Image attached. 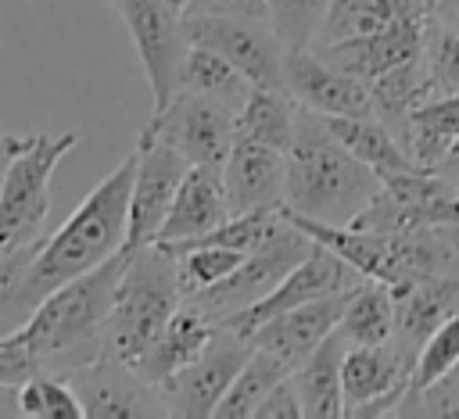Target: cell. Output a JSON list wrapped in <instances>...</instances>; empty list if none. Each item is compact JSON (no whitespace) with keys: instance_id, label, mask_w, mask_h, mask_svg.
<instances>
[{"instance_id":"1","label":"cell","mask_w":459,"mask_h":419,"mask_svg":"<svg viewBox=\"0 0 459 419\" xmlns=\"http://www.w3.org/2000/svg\"><path fill=\"white\" fill-rule=\"evenodd\" d=\"M136 175V150L126 154L61 222L57 233L43 236L39 254L29 269V294L39 304L61 283L104 265L122 254L129 233V193Z\"/></svg>"},{"instance_id":"2","label":"cell","mask_w":459,"mask_h":419,"mask_svg":"<svg viewBox=\"0 0 459 419\" xmlns=\"http://www.w3.org/2000/svg\"><path fill=\"white\" fill-rule=\"evenodd\" d=\"M301 107V104H298ZM380 172L359 161L323 122V115L305 111L298 115V133L287 150V204L290 211L330 222L351 226L362 208L380 190Z\"/></svg>"},{"instance_id":"3","label":"cell","mask_w":459,"mask_h":419,"mask_svg":"<svg viewBox=\"0 0 459 419\" xmlns=\"http://www.w3.org/2000/svg\"><path fill=\"white\" fill-rule=\"evenodd\" d=\"M122 269L126 254H115L104 265L61 283L36 304L18 337L36 351L43 369L75 372L104 358V337Z\"/></svg>"},{"instance_id":"4","label":"cell","mask_w":459,"mask_h":419,"mask_svg":"<svg viewBox=\"0 0 459 419\" xmlns=\"http://www.w3.org/2000/svg\"><path fill=\"white\" fill-rule=\"evenodd\" d=\"M179 304H183L179 269L161 244L126 254V269L108 319L104 358L136 369Z\"/></svg>"},{"instance_id":"5","label":"cell","mask_w":459,"mask_h":419,"mask_svg":"<svg viewBox=\"0 0 459 419\" xmlns=\"http://www.w3.org/2000/svg\"><path fill=\"white\" fill-rule=\"evenodd\" d=\"M75 143L79 133H32L29 147L11 161L0 183V254L43 240L39 233L50 215V179Z\"/></svg>"},{"instance_id":"6","label":"cell","mask_w":459,"mask_h":419,"mask_svg":"<svg viewBox=\"0 0 459 419\" xmlns=\"http://www.w3.org/2000/svg\"><path fill=\"white\" fill-rule=\"evenodd\" d=\"M140 136L165 140L190 165H226L237 143V111L204 93L179 90L161 111H151Z\"/></svg>"},{"instance_id":"7","label":"cell","mask_w":459,"mask_h":419,"mask_svg":"<svg viewBox=\"0 0 459 419\" xmlns=\"http://www.w3.org/2000/svg\"><path fill=\"white\" fill-rule=\"evenodd\" d=\"M183 32L190 47L215 50L255 86H283L287 47L273 21L237 14H183Z\"/></svg>"},{"instance_id":"8","label":"cell","mask_w":459,"mask_h":419,"mask_svg":"<svg viewBox=\"0 0 459 419\" xmlns=\"http://www.w3.org/2000/svg\"><path fill=\"white\" fill-rule=\"evenodd\" d=\"M122 14L143 75L151 82V111H161L179 93V68L186 57V32L183 14L165 0H111Z\"/></svg>"},{"instance_id":"9","label":"cell","mask_w":459,"mask_h":419,"mask_svg":"<svg viewBox=\"0 0 459 419\" xmlns=\"http://www.w3.org/2000/svg\"><path fill=\"white\" fill-rule=\"evenodd\" d=\"M312 244H316V240L287 218V226H283L269 244H262L258 251L244 254V261H240L222 283H215V286L194 294L190 301H197L212 319L222 322L226 315H233V312H240V308L262 301V297L312 251Z\"/></svg>"},{"instance_id":"10","label":"cell","mask_w":459,"mask_h":419,"mask_svg":"<svg viewBox=\"0 0 459 419\" xmlns=\"http://www.w3.org/2000/svg\"><path fill=\"white\" fill-rule=\"evenodd\" d=\"M251 347L255 344L247 337H240L237 329H230V326L219 322V333L204 347V355L194 358L186 369H179L176 376H169L165 383L154 387L158 398H161V405H165V412L169 415H186V419L215 415L222 394L237 380V372L247 362Z\"/></svg>"},{"instance_id":"11","label":"cell","mask_w":459,"mask_h":419,"mask_svg":"<svg viewBox=\"0 0 459 419\" xmlns=\"http://www.w3.org/2000/svg\"><path fill=\"white\" fill-rule=\"evenodd\" d=\"M190 161L169 147L165 140L140 136L136 140V175H133V193H129V233L122 254H133L140 247L158 244L161 226L172 211L176 190L186 175Z\"/></svg>"},{"instance_id":"12","label":"cell","mask_w":459,"mask_h":419,"mask_svg":"<svg viewBox=\"0 0 459 419\" xmlns=\"http://www.w3.org/2000/svg\"><path fill=\"white\" fill-rule=\"evenodd\" d=\"M355 283H362V276H359L341 254H333V251L323 247V244H312V251H308L262 301H255V304H247V308L226 315L222 326L237 329L240 337H251V333H255L262 322H269L273 315L290 312V308H298V304H305V301H316V297H326V294L351 290Z\"/></svg>"},{"instance_id":"13","label":"cell","mask_w":459,"mask_h":419,"mask_svg":"<svg viewBox=\"0 0 459 419\" xmlns=\"http://www.w3.org/2000/svg\"><path fill=\"white\" fill-rule=\"evenodd\" d=\"M412 358L394 344H348L341 365L344 415H394L409 390Z\"/></svg>"},{"instance_id":"14","label":"cell","mask_w":459,"mask_h":419,"mask_svg":"<svg viewBox=\"0 0 459 419\" xmlns=\"http://www.w3.org/2000/svg\"><path fill=\"white\" fill-rule=\"evenodd\" d=\"M283 90L305 111H316L323 118H333V115H373L369 86L359 75L341 72L337 64H330L312 47L287 50V57H283Z\"/></svg>"},{"instance_id":"15","label":"cell","mask_w":459,"mask_h":419,"mask_svg":"<svg viewBox=\"0 0 459 419\" xmlns=\"http://www.w3.org/2000/svg\"><path fill=\"white\" fill-rule=\"evenodd\" d=\"M430 21L434 18H402L380 32H369V36H351V39H337V43H312V50H319L341 72H351L362 82H369V79L420 57L427 47Z\"/></svg>"},{"instance_id":"16","label":"cell","mask_w":459,"mask_h":419,"mask_svg":"<svg viewBox=\"0 0 459 419\" xmlns=\"http://www.w3.org/2000/svg\"><path fill=\"white\" fill-rule=\"evenodd\" d=\"M222 175L230 215L280 211L287 204V150L255 140H237L222 165Z\"/></svg>"},{"instance_id":"17","label":"cell","mask_w":459,"mask_h":419,"mask_svg":"<svg viewBox=\"0 0 459 419\" xmlns=\"http://www.w3.org/2000/svg\"><path fill=\"white\" fill-rule=\"evenodd\" d=\"M348 294L351 290H341V294H326V297H316V301H305L290 312H280L273 315L269 322H262L247 340L269 355H276L290 372L337 329L341 322V312L348 304Z\"/></svg>"},{"instance_id":"18","label":"cell","mask_w":459,"mask_h":419,"mask_svg":"<svg viewBox=\"0 0 459 419\" xmlns=\"http://www.w3.org/2000/svg\"><path fill=\"white\" fill-rule=\"evenodd\" d=\"M86 415L97 419H133V415H165V405L158 398V390L129 365L115 362V358H100L86 369L68 372Z\"/></svg>"},{"instance_id":"19","label":"cell","mask_w":459,"mask_h":419,"mask_svg":"<svg viewBox=\"0 0 459 419\" xmlns=\"http://www.w3.org/2000/svg\"><path fill=\"white\" fill-rule=\"evenodd\" d=\"M226 218H230V197H226L222 165H190L179 190H176V201H172V211L161 226L158 244L172 247V244L208 236Z\"/></svg>"},{"instance_id":"20","label":"cell","mask_w":459,"mask_h":419,"mask_svg":"<svg viewBox=\"0 0 459 419\" xmlns=\"http://www.w3.org/2000/svg\"><path fill=\"white\" fill-rule=\"evenodd\" d=\"M394 344L412 358L423 347V340L459 312V272L455 276H434L420 283L394 286Z\"/></svg>"},{"instance_id":"21","label":"cell","mask_w":459,"mask_h":419,"mask_svg":"<svg viewBox=\"0 0 459 419\" xmlns=\"http://www.w3.org/2000/svg\"><path fill=\"white\" fill-rule=\"evenodd\" d=\"M215 333H219V319H212L197 301L183 297V304L165 322V329L158 333V340L151 344V351L143 355V362L136 365V372L151 387H158L169 376H176L179 369H186L194 358H201L204 347L215 340Z\"/></svg>"},{"instance_id":"22","label":"cell","mask_w":459,"mask_h":419,"mask_svg":"<svg viewBox=\"0 0 459 419\" xmlns=\"http://www.w3.org/2000/svg\"><path fill=\"white\" fill-rule=\"evenodd\" d=\"M348 340L333 329L290 376L301 398V408L308 419H337L344 415V387H341V365H344Z\"/></svg>"},{"instance_id":"23","label":"cell","mask_w":459,"mask_h":419,"mask_svg":"<svg viewBox=\"0 0 459 419\" xmlns=\"http://www.w3.org/2000/svg\"><path fill=\"white\" fill-rule=\"evenodd\" d=\"M434 4L437 0H330L316 43L369 36L402 18H434Z\"/></svg>"},{"instance_id":"24","label":"cell","mask_w":459,"mask_h":419,"mask_svg":"<svg viewBox=\"0 0 459 419\" xmlns=\"http://www.w3.org/2000/svg\"><path fill=\"white\" fill-rule=\"evenodd\" d=\"M455 140H459V93H441L423 100L409 115L402 133V147L409 150L416 168H427V172L441 165V158Z\"/></svg>"},{"instance_id":"25","label":"cell","mask_w":459,"mask_h":419,"mask_svg":"<svg viewBox=\"0 0 459 419\" xmlns=\"http://www.w3.org/2000/svg\"><path fill=\"white\" fill-rule=\"evenodd\" d=\"M298 100L283 86H255L237 107V140H255L276 150H290L298 133Z\"/></svg>"},{"instance_id":"26","label":"cell","mask_w":459,"mask_h":419,"mask_svg":"<svg viewBox=\"0 0 459 419\" xmlns=\"http://www.w3.org/2000/svg\"><path fill=\"white\" fill-rule=\"evenodd\" d=\"M323 122L359 161H366L380 175L416 168V161L409 158V150L402 147V140L394 136V129L384 118H377V115H333Z\"/></svg>"},{"instance_id":"27","label":"cell","mask_w":459,"mask_h":419,"mask_svg":"<svg viewBox=\"0 0 459 419\" xmlns=\"http://www.w3.org/2000/svg\"><path fill=\"white\" fill-rule=\"evenodd\" d=\"M337 333L348 344H387L394 337V294L380 279H362L351 286L341 312Z\"/></svg>"},{"instance_id":"28","label":"cell","mask_w":459,"mask_h":419,"mask_svg":"<svg viewBox=\"0 0 459 419\" xmlns=\"http://www.w3.org/2000/svg\"><path fill=\"white\" fill-rule=\"evenodd\" d=\"M179 90L204 93V97L222 100V104H230L237 111L251 97L255 82L240 68H233L226 57H219L215 50L186 47V57H183V68H179Z\"/></svg>"},{"instance_id":"29","label":"cell","mask_w":459,"mask_h":419,"mask_svg":"<svg viewBox=\"0 0 459 419\" xmlns=\"http://www.w3.org/2000/svg\"><path fill=\"white\" fill-rule=\"evenodd\" d=\"M455 365H459V312H455L452 319H445V322L423 340V347H420V355H416V365H412V376H409V390H405V398L398 401L394 415H423V405H420L423 390H427L430 383H437L441 376H448Z\"/></svg>"},{"instance_id":"30","label":"cell","mask_w":459,"mask_h":419,"mask_svg":"<svg viewBox=\"0 0 459 419\" xmlns=\"http://www.w3.org/2000/svg\"><path fill=\"white\" fill-rule=\"evenodd\" d=\"M283 376H290V369H287L276 355H269V351H262V347H251V355H247V362L240 365L237 380H233L230 390L222 394L215 415H219V419H230V415H233V419H247V415H255L258 405H262V398H265Z\"/></svg>"},{"instance_id":"31","label":"cell","mask_w":459,"mask_h":419,"mask_svg":"<svg viewBox=\"0 0 459 419\" xmlns=\"http://www.w3.org/2000/svg\"><path fill=\"white\" fill-rule=\"evenodd\" d=\"M165 251L176 258L183 297H194V294H201V290L222 283V279L244 261V251H233V247H222V244H204V240L172 244V247H165Z\"/></svg>"},{"instance_id":"32","label":"cell","mask_w":459,"mask_h":419,"mask_svg":"<svg viewBox=\"0 0 459 419\" xmlns=\"http://www.w3.org/2000/svg\"><path fill=\"white\" fill-rule=\"evenodd\" d=\"M14 401L22 415H36V419H82L86 415V405L72 376L54 372V369H39L36 376H29L14 390Z\"/></svg>"},{"instance_id":"33","label":"cell","mask_w":459,"mask_h":419,"mask_svg":"<svg viewBox=\"0 0 459 419\" xmlns=\"http://www.w3.org/2000/svg\"><path fill=\"white\" fill-rule=\"evenodd\" d=\"M39 244L43 240L0 254V337H14L36 312V301L29 294V269L39 254Z\"/></svg>"},{"instance_id":"34","label":"cell","mask_w":459,"mask_h":419,"mask_svg":"<svg viewBox=\"0 0 459 419\" xmlns=\"http://www.w3.org/2000/svg\"><path fill=\"white\" fill-rule=\"evenodd\" d=\"M330 0H269L273 11V29L280 32L287 50L312 47L319 36V25L326 18Z\"/></svg>"},{"instance_id":"35","label":"cell","mask_w":459,"mask_h":419,"mask_svg":"<svg viewBox=\"0 0 459 419\" xmlns=\"http://www.w3.org/2000/svg\"><path fill=\"white\" fill-rule=\"evenodd\" d=\"M423 61L430 72V82L441 93H459V36L437 21H430L427 29V47H423Z\"/></svg>"},{"instance_id":"36","label":"cell","mask_w":459,"mask_h":419,"mask_svg":"<svg viewBox=\"0 0 459 419\" xmlns=\"http://www.w3.org/2000/svg\"><path fill=\"white\" fill-rule=\"evenodd\" d=\"M43 365L36 358V351L14 333V337H0V387L18 390L29 376H36Z\"/></svg>"},{"instance_id":"37","label":"cell","mask_w":459,"mask_h":419,"mask_svg":"<svg viewBox=\"0 0 459 419\" xmlns=\"http://www.w3.org/2000/svg\"><path fill=\"white\" fill-rule=\"evenodd\" d=\"M255 415H262V419H301L305 415V408H301V398H298V387H294V376H283L265 398H262V405H258V412Z\"/></svg>"},{"instance_id":"38","label":"cell","mask_w":459,"mask_h":419,"mask_svg":"<svg viewBox=\"0 0 459 419\" xmlns=\"http://www.w3.org/2000/svg\"><path fill=\"white\" fill-rule=\"evenodd\" d=\"M420 405H423V415H459V365L437 383H430Z\"/></svg>"},{"instance_id":"39","label":"cell","mask_w":459,"mask_h":419,"mask_svg":"<svg viewBox=\"0 0 459 419\" xmlns=\"http://www.w3.org/2000/svg\"><path fill=\"white\" fill-rule=\"evenodd\" d=\"M186 14H237V18L273 21L269 0H190Z\"/></svg>"},{"instance_id":"40","label":"cell","mask_w":459,"mask_h":419,"mask_svg":"<svg viewBox=\"0 0 459 419\" xmlns=\"http://www.w3.org/2000/svg\"><path fill=\"white\" fill-rule=\"evenodd\" d=\"M29 140H32V133L29 136H18V133H0V183H4V175H7V168H11V161L29 147Z\"/></svg>"},{"instance_id":"41","label":"cell","mask_w":459,"mask_h":419,"mask_svg":"<svg viewBox=\"0 0 459 419\" xmlns=\"http://www.w3.org/2000/svg\"><path fill=\"white\" fill-rule=\"evenodd\" d=\"M434 172H437V175H441V179H445V183H448V186L459 193V140L448 147V154L441 158V165H437Z\"/></svg>"},{"instance_id":"42","label":"cell","mask_w":459,"mask_h":419,"mask_svg":"<svg viewBox=\"0 0 459 419\" xmlns=\"http://www.w3.org/2000/svg\"><path fill=\"white\" fill-rule=\"evenodd\" d=\"M434 21L459 36V0H437L434 4Z\"/></svg>"},{"instance_id":"43","label":"cell","mask_w":459,"mask_h":419,"mask_svg":"<svg viewBox=\"0 0 459 419\" xmlns=\"http://www.w3.org/2000/svg\"><path fill=\"white\" fill-rule=\"evenodd\" d=\"M448 222H459V193H452L437 211V226H448Z\"/></svg>"},{"instance_id":"44","label":"cell","mask_w":459,"mask_h":419,"mask_svg":"<svg viewBox=\"0 0 459 419\" xmlns=\"http://www.w3.org/2000/svg\"><path fill=\"white\" fill-rule=\"evenodd\" d=\"M165 4H172L179 14H186V7H190V0H165Z\"/></svg>"}]
</instances>
